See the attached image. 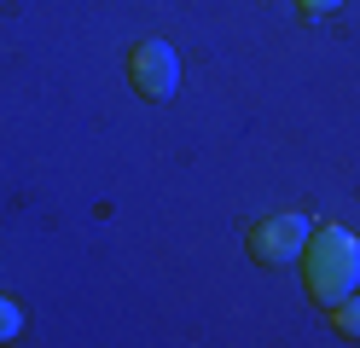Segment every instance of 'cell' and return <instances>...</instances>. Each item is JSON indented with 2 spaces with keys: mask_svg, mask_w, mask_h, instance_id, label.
<instances>
[{
  "mask_svg": "<svg viewBox=\"0 0 360 348\" xmlns=\"http://www.w3.org/2000/svg\"><path fill=\"white\" fill-rule=\"evenodd\" d=\"M302 262H308V296L320 302V308H337L343 296H354V285H360V238L349 226L308 232Z\"/></svg>",
  "mask_w": 360,
  "mask_h": 348,
  "instance_id": "obj_1",
  "label": "cell"
},
{
  "mask_svg": "<svg viewBox=\"0 0 360 348\" xmlns=\"http://www.w3.org/2000/svg\"><path fill=\"white\" fill-rule=\"evenodd\" d=\"M128 82L134 93H146V99H169V93L180 87V58L169 41H140L128 46Z\"/></svg>",
  "mask_w": 360,
  "mask_h": 348,
  "instance_id": "obj_2",
  "label": "cell"
},
{
  "mask_svg": "<svg viewBox=\"0 0 360 348\" xmlns=\"http://www.w3.org/2000/svg\"><path fill=\"white\" fill-rule=\"evenodd\" d=\"M308 221L302 215H274V221H262L256 232H250V255H256V267H290L302 255V244H308Z\"/></svg>",
  "mask_w": 360,
  "mask_h": 348,
  "instance_id": "obj_3",
  "label": "cell"
},
{
  "mask_svg": "<svg viewBox=\"0 0 360 348\" xmlns=\"http://www.w3.org/2000/svg\"><path fill=\"white\" fill-rule=\"evenodd\" d=\"M331 325H337V337H349V342H360V296H343L331 308Z\"/></svg>",
  "mask_w": 360,
  "mask_h": 348,
  "instance_id": "obj_4",
  "label": "cell"
},
{
  "mask_svg": "<svg viewBox=\"0 0 360 348\" xmlns=\"http://www.w3.org/2000/svg\"><path fill=\"white\" fill-rule=\"evenodd\" d=\"M18 325H24L18 302H6V296H0V342H12V337H18Z\"/></svg>",
  "mask_w": 360,
  "mask_h": 348,
  "instance_id": "obj_5",
  "label": "cell"
},
{
  "mask_svg": "<svg viewBox=\"0 0 360 348\" xmlns=\"http://www.w3.org/2000/svg\"><path fill=\"white\" fill-rule=\"evenodd\" d=\"M297 6H302V12H314V18H326V12L343 6V0H297Z\"/></svg>",
  "mask_w": 360,
  "mask_h": 348,
  "instance_id": "obj_6",
  "label": "cell"
}]
</instances>
